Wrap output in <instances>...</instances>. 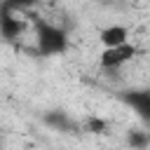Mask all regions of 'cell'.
Listing matches in <instances>:
<instances>
[{
    "instance_id": "obj_7",
    "label": "cell",
    "mask_w": 150,
    "mask_h": 150,
    "mask_svg": "<svg viewBox=\"0 0 150 150\" xmlns=\"http://www.w3.org/2000/svg\"><path fill=\"white\" fill-rule=\"evenodd\" d=\"M129 145L136 148V150H145V145H148V134H145V131H131V134H129Z\"/></svg>"
},
{
    "instance_id": "obj_6",
    "label": "cell",
    "mask_w": 150,
    "mask_h": 150,
    "mask_svg": "<svg viewBox=\"0 0 150 150\" xmlns=\"http://www.w3.org/2000/svg\"><path fill=\"white\" fill-rule=\"evenodd\" d=\"M45 122H47V124H52V127H59L61 131H66V129H68V124H70V122H68V117H66L63 112H49V115H45Z\"/></svg>"
},
{
    "instance_id": "obj_1",
    "label": "cell",
    "mask_w": 150,
    "mask_h": 150,
    "mask_svg": "<svg viewBox=\"0 0 150 150\" xmlns=\"http://www.w3.org/2000/svg\"><path fill=\"white\" fill-rule=\"evenodd\" d=\"M35 47L42 56H56L63 54L68 49V33L61 26L47 23V21H38V30H35Z\"/></svg>"
},
{
    "instance_id": "obj_3",
    "label": "cell",
    "mask_w": 150,
    "mask_h": 150,
    "mask_svg": "<svg viewBox=\"0 0 150 150\" xmlns=\"http://www.w3.org/2000/svg\"><path fill=\"white\" fill-rule=\"evenodd\" d=\"M23 30H26V21L21 19V14L16 9L2 5V9H0V35L5 40H16Z\"/></svg>"
},
{
    "instance_id": "obj_4",
    "label": "cell",
    "mask_w": 150,
    "mask_h": 150,
    "mask_svg": "<svg viewBox=\"0 0 150 150\" xmlns=\"http://www.w3.org/2000/svg\"><path fill=\"white\" fill-rule=\"evenodd\" d=\"M98 40H101L103 49H108V47H120V45L129 42V28H127V26H120V23H112V26H108V28H103V30L98 33Z\"/></svg>"
},
{
    "instance_id": "obj_2",
    "label": "cell",
    "mask_w": 150,
    "mask_h": 150,
    "mask_svg": "<svg viewBox=\"0 0 150 150\" xmlns=\"http://www.w3.org/2000/svg\"><path fill=\"white\" fill-rule=\"evenodd\" d=\"M136 54H138V47L131 45V42H124V45H120V47H108V49H103L101 56H98V63H101V68H105V70H115V68L129 63Z\"/></svg>"
},
{
    "instance_id": "obj_5",
    "label": "cell",
    "mask_w": 150,
    "mask_h": 150,
    "mask_svg": "<svg viewBox=\"0 0 150 150\" xmlns=\"http://www.w3.org/2000/svg\"><path fill=\"white\" fill-rule=\"evenodd\" d=\"M127 98V103H131L143 117H148V112H150V96H148V91H129V96H124Z\"/></svg>"
},
{
    "instance_id": "obj_9",
    "label": "cell",
    "mask_w": 150,
    "mask_h": 150,
    "mask_svg": "<svg viewBox=\"0 0 150 150\" xmlns=\"http://www.w3.org/2000/svg\"><path fill=\"white\" fill-rule=\"evenodd\" d=\"M35 0H5V7H12V9H26V7H33Z\"/></svg>"
},
{
    "instance_id": "obj_8",
    "label": "cell",
    "mask_w": 150,
    "mask_h": 150,
    "mask_svg": "<svg viewBox=\"0 0 150 150\" xmlns=\"http://www.w3.org/2000/svg\"><path fill=\"white\" fill-rule=\"evenodd\" d=\"M105 127H108V124H105L103 120H98V117H89L84 129H87V131H91V134H103V131H105Z\"/></svg>"
}]
</instances>
